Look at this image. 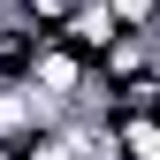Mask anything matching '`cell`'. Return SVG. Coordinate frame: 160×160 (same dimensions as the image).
<instances>
[{"mask_svg": "<svg viewBox=\"0 0 160 160\" xmlns=\"http://www.w3.org/2000/svg\"><path fill=\"white\" fill-rule=\"evenodd\" d=\"M38 38H46V31H23L15 15H0V84H23V76H31Z\"/></svg>", "mask_w": 160, "mask_h": 160, "instance_id": "cell-1", "label": "cell"}, {"mask_svg": "<svg viewBox=\"0 0 160 160\" xmlns=\"http://www.w3.org/2000/svg\"><path fill=\"white\" fill-rule=\"evenodd\" d=\"M76 0H0V15H15L23 31H61V15Z\"/></svg>", "mask_w": 160, "mask_h": 160, "instance_id": "cell-2", "label": "cell"}]
</instances>
